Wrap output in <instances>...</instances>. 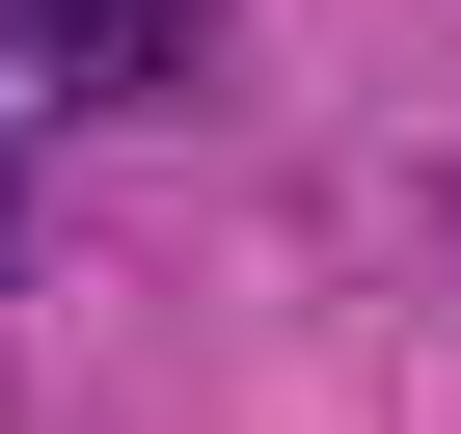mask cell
<instances>
[{"label":"cell","mask_w":461,"mask_h":434,"mask_svg":"<svg viewBox=\"0 0 461 434\" xmlns=\"http://www.w3.org/2000/svg\"><path fill=\"white\" fill-rule=\"evenodd\" d=\"M190 28H217V0H0V55H28L55 109H163V82H190Z\"/></svg>","instance_id":"obj_1"}]
</instances>
